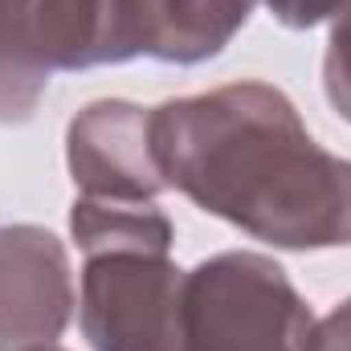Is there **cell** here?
Masks as SVG:
<instances>
[{"label": "cell", "mask_w": 351, "mask_h": 351, "mask_svg": "<svg viewBox=\"0 0 351 351\" xmlns=\"http://www.w3.org/2000/svg\"><path fill=\"white\" fill-rule=\"evenodd\" d=\"M152 143L168 188L254 241L351 245V160L319 147L278 86L250 78L168 98L152 106Z\"/></svg>", "instance_id": "6da1fadb"}, {"label": "cell", "mask_w": 351, "mask_h": 351, "mask_svg": "<svg viewBox=\"0 0 351 351\" xmlns=\"http://www.w3.org/2000/svg\"><path fill=\"white\" fill-rule=\"evenodd\" d=\"M311 327L306 298L265 254L225 250L184 274V351H302Z\"/></svg>", "instance_id": "7a4b0ae2"}, {"label": "cell", "mask_w": 351, "mask_h": 351, "mask_svg": "<svg viewBox=\"0 0 351 351\" xmlns=\"http://www.w3.org/2000/svg\"><path fill=\"white\" fill-rule=\"evenodd\" d=\"M184 274L172 254H86L78 323L94 351H184Z\"/></svg>", "instance_id": "3957f363"}, {"label": "cell", "mask_w": 351, "mask_h": 351, "mask_svg": "<svg viewBox=\"0 0 351 351\" xmlns=\"http://www.w3.org/2000/svg\"><path fill=\"white\" fill-rule=\"evenodd\" d=\"M74 306L66 241L41 225H0V351L58 348Z\"/></svg>", "instance_id": "277c9868"}, {"label": "cell", "mask_w": 351, "mask_h": 351, "mask_svg": "<svg viewBox=\"0 0 351 351\" xmlns=\"http://www.w3.org/2000/svg\"><path fill=\"white\" fill-rule=\"evenodd\" d=\"M66 164L82 196L156 200L168 192L152 143V106L98 98L66 127Z\"/></svg>", "instance_id": "5b68a950"}, {"label": "cell", "mask_w": 351, "mask_h": 351, "mask_svg": "<svg viewBox=\"0 0 351 351\" xmlns=\"http://www.w3.org/2000/svg\"><path fill=\"white\" fill-rule=\"evenodd\" d=\"M152 0H37L33 41L49 74L147 58Z\"/></svg>", "instance_id": "8992f818"}, {"label": "cell", "mask_w": 351, "mask_h": 351, "mask_svg": "<svg viewBox=\"0 0 351 351\" xmlns=\"http://www.w3.org/2000/svg\"><path fill=\"white\" fill-rule=\"evenodd\" d=\"M258 0H152L147 58L168 66H200L250 25Z\"/></svg>", "instance_id": "52a82bcc"}, {"label": "cell", "mask_w": 351, "mask_h": 351, "mask_svg": "<svg viewBox=\"0 0 351 351\" xmlns=\"http://www.w3.org/2000/svg\"><path fill=\"white\" fill-rule=\"evenodd\" d=\"M70 237L86 254L110 250H152L172 254L176 225L156 200H114V196H74L70 204Z\"/></svg>", "instance_id": "ba28073f"}, {"label": "cell", "mask_w": 351, "mask_h": 351, "mask_svg": "<svg viewBox=\"0 0 351 351\" xmlns=\"http://www.w3.org/2000/svg\"><path fill=\"white\" fill-rule=\"evenodd\" d=\"M33 4L37 0H0V123L33 119L53 78L37 58Z\"/></svg>", "instance_id": "9c48e42d"}, {"label": "cell", "mask_w": 351, "mask_h": 351, "mask_svg": "<svg viewBox=\"0 0 351 351\" xmlns=\"http://www.w3.org/2000/svg\"><path fill=\"white\" fill-rule=\"evenodd\" d=\"M323 90L327 102L351 123V4L331 21V37L323 53Z\"/></svg>", "instance_id": "30bf717a"}, {"label": "cell", "mask_w": 351, "mask_h": 351, "mask_svg": "<svg viewBox=\"0 0 351 351\" xmlns=\"http://www.w3.org/2000/svg\"><path fill=\"white\" fill-rule=\"evenodd\" d=\"M274 12V21H282L286 29H315L323 21H335L351 0H258Z\"/></svg>", "instance_id": "8fae6325"}, {"label": "cell", "mask_w": 351, "mask_h": 351, "mask_svg": "<svg viewBox=\"0 0 351 351\" xmlns=\"http://www.w3.org/2000/svg\"><path fill=\"white\" fill-rule=\"evenodd\" d=\"M302 351H351V298H343L331 315L315 319Z\"/></svg>", "instance_id": "7c38bea8"}, {"label": "cell", "mask_w": 351, "mask_h": 351, "mask_svg": "<svg viewBox=\"0 0 351 351\" xmlns=\"http://www.w3.org/2000/svg\"><path fill=\"white\" fill-rule=\"evenodd\" d=\"M41 351H62V348H41Z\"/></svg>", "instance_id": "4fadbf2b"}]
</instances>
